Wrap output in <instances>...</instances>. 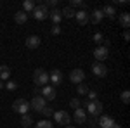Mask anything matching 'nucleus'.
I'll use <instances>...</instances> for the list:
<instances>
[{"label":"nucleus","mask_w":130,"mask_h":128,"mask_svg":"<svg viewBox=\"0 0 130 128\" xmlns=\"http://www.w3.org/2000/svg\"><path fill=\"white\" fill-rule=\"evenodd\" d=\"M82 106H85V113H89L92 118H97L102 113V102L101 100H83Z\"/></svg>","instance_id":"nucleus-1"},{"label":"nucleus","mask_w":130,"mask_h":128,"mask_svg":"<svg viewBox=\"0 0 130 128\" xmlns=\"http://www.w3.org/2000/svg\"><path fill=\"white\" fill-rule=\"evenodd\" d=\"M33 81H35V85L37 87H45V85H49V73L45 71V69H35V73H33Z\"/></svg>","instance_id":"nucleus-2"},{"label":"nucleus","mask_w":130,"mask_h":128,"mask_svg":"<svg viewBox=\"0 0 130 128\" xmlns=\"http://www.w3.org/2000/svg\"><path fill=\"white\" fill-rule=\"evenodd\" d=\"M12 109H14L16 113H19L21 116H23V114H28V111H30V102H28L26 99H16L14 104H12Z\"/></svg>","instance_id":"nucleus-3"},{"label":"nucleus","mask_w":130,"mask_h":128,"mask_svg":"<svg viewBox=\"0 0 130 128\" xmlns=\"http://www.w3.org/2000/svg\"><path fill=\"white\" fill-rule=\"evenodd\" d=\"M31 17L37 21H43L49 17V9L43 5V4H40V5H35V9H33V12H31Z\"/></svg>","instance_id":"nucleus-4"},{"label":"nucleus","mask_w":130,"mask_h":128,"mask_svg":"<svg viewBox=\"0 0 130 128\" xmlns=\"http://www.w3.org/2000/svg\"><path fill=\"white\" fill-rule=\"evenodd\" d=\"M45 106H47V100H45L43 97H40V95H35V97L31 99V102H30V111H37V113H40Z\"/></svg>","instance_id":"nucleus-5"},{"label":"nucleus","mask_w":130,"mask_h":128,"mask_svg":"<svg viewBox=\"0 0 130 128\" xmlns=\"http://www.w3.org/2000/svg\"><path fill=\"white\" fill-rule=\"evenodd\" d=\"M52 116H54V119H56L57 125H70V121H71L70 114H68L66 111H54Z\"/></svg>","instance_id":"nucleus-6"},{"label":"nucleus","mask_w":130,"mask_h":128,"mask_svg":"<svg viewBox=\"0 0 130 128\" xmlns=\"http://www.w3.org/2000/svg\"><path fill=\"white\" fill-rule=\"evenodd\" d=\"M92 73H94L97 78H104V76L108 75V68H106L104 62H94V64H92Z\"/></svg>","instance_id":"nucleus-7"},{"label":"nucleus","mask_w":130,"mask_h":128,"mask_svg":"<svg viewBox=\"0 0 130 128\" xmlns=\"http://www.w3.org/2000/svg\"><path fill=\"white\" fill-rule=\"evenodd\" d=\"M83 80H85V73H83L80 68L71 69V73H70V81H71V83H76V85H80Z\"/></svg>","instance_id":"nucleus-8"},{"label":"nucleus","mask_w":130,"mask_h":128,"mask_svg":"<svg viewBox=\"0 0 130 128\" xmlns=\"http://www.w3.org/2000/svg\"><path fill=\"white\" fill-rule=\"evenodd\" d=\"M49 81L52 83V87H57L62 83V73H61L59 69H52L49 75Z\"/></svg>","instance_id":"nucleus-9"},{"label":"nucleus","mask_w":130,"mask_h":128,"mask_svg":"<svg viewBox=\"0 0 130 128\" xmlns=\"http://www.w3.org/2000/svg\"><path fill=\"white\" fill-rule=\"evenodd\" d=\"M42 97L45 99V100H54L56 99V88L52 87V85H45V87H42Z\"/></svg>","instance_id":"nucleus-10"},{"label":"nucleus","mask_w":130,"mask_h":128,"mask_svg":"<svg viewBox=\"0 0 130 128\" xmlns=\"http://www.w3.org/2000/svg\"><path fill=\"white\" fill-rule=\"evenodd\" d=\"M108 56H109V50L106 49V47H97V49L94 50V57L97 59V62H102V61H106L108 59Z\"/></svg>","instance_id":"nucleus-11"},{"label":"nucleus","mask_w":130,"mask_h":128,"mask_svg":"<svg viewBox=\"0 0 130 128\" xmlns=\"http://www.w3.org/2000/svg\"><path fill=\"white\" fill-rule=\"evenodd\" d=\"M75 19L78 24H87L89 23V12L87 10H76L75 12Z\"/></svg>","instance_id":"nucleus-12"},{"label":"nucleus","mask_w":130,"mask_h":128,"mask_svg":"<svg viewBox=\"0 0 130 128\" xmlns=\"http://www.w3.org/2000/svg\"><path fill=\"white\" fill-rule=\"evenodd\" d=\"M102 19H104V16H102V10L101 9H94L92 14H89V21H92L94 24H99Z\"/></svg>","instance_id":"nucleus-13"},{"label":"nucleus","mask_w":130,"mask_h":128,"mask_svg":"<svg viewBox=\"0 0 130 128\" xmlns=\"http://www.w3.org/2000/svg\"><path fill=\"white\" fill-rule=\"evenodd\" d=\"M115 123H116V121L111 118V116H101L99 121H97V125H99L101 128H111Z\"/></svg>","instance_id":"nucleus-14"},{"label":"nucleus","mask_w":130,"mask_h":128,"mask_svg":"<svg viewBox=\"0 0 130 128\" xmlns=\"http://www.w3.org/2000/svg\"><path fill=\"white\" fill-rule=\"evenodd\" d=\"M101 10H102V16H104V17L115 19V16H116V9H115V5H104Z\"/></svg>","instance_id":"nucleus-15"},{"label":"nucleus","mask_w":130,"mask_h":128,"mask_svg":"<svg viewBox=\"0 0 130 128\" xmlns=\"http://www.w3.org/2000/svg\"><path fill=\"white\" fill-rule=\"evenodd\" d=\"M73 118H75V121H76V123H78V125H82V123H85V121H87V113H85V109H76V111H75V116H73Z\"/></svg>","instance_id":"nucleus-16"},{"label":"nucleus","mask_w":130,"mask_h":128,"mask_svg":"<svg viewBox=\"0 0 130 128\" xmlns=\"http://www.w3.org/2000/svg\"><path fill=\"white\" fill-rule=\"evenodd\" d=\"M40 45V36H37V35H31L26 38V47L28 49H37Z\"/></svg>","instance_id":"nucleus-17"},{"label":"nucleus","mask_w":130,"mask_h":128,"mask_svg":"<svg viewBox=\"0 0 130 128\" xmlns=\"http://www.w3.org/2000/svg\"><path fill=\"white\" fill-rule=\"evenodd\" d=\"M49 17H50V21H52L54 24H59L61 19H62L61 10H59V9H50V10H49Z\"/></svg>","instance_id":"nucleus-18"},{"label":"nucleus","mask_w":130,"mask_h":128,"mask_svg":"<svg viewBox=\"0 0 130 128\" xmlns=\"http://www.w3.org/2000/svg\"><path fill=\"white\" fill-rule=\"evenodd\" d=\"M28 17H30V16H28L24 10H18V12L14 14V21H16L18 24H24V23L28 21Z\"/></svg>","instance_id":"nucleus-19"},{"label":"nucleus","mask_w":130,"mask_h":128,"mask_svg":"<svg viewBox=\"0 0 130 128\" xmlns=\"http://www.w3.org/2000/svg\"><path fill=\"white\" fill-rule=\"evenodd\" d=\"M10 76V68L7 66V64H2L0 66V80L4 81V80H9Z\"/></svg>","instance_id":"nucleus-20"},{"label":"nucleus","mask_w":130,"mask_h":128,"mask_svg":"<svg viewBox=\"0 0 130 128\" xmlns=\"http://www.w3.org/2000/svg\"><path fill=\"white\" fill-rule=\"evenodd\" d=\"M33 125V118H31V114H23L21 116V126L23 128H30Z\"/></svg>","instance_id":"nucleus-21"},{"label":"nucleus","mask_w":130,"mask_h":128,"mask_svg":"<svg viewBox=\"0 0 130 128\" xmlns=\"http://www.w3.org/2000/svg\"><path fill=\"white\" fill-rule=\"evenodd\" d=\"M120 24L125 28V30H128V28H130V14H128V12H123V14L120 16Z\"/></svg>","instance_id":"nucleus-22"},{"label":"nucleus","mask_w":130,"mask_h":128,"mask_svg":"<svg viewBox=\"0 0 130 128\" xmlns=\"http://www.w3.org/2000/svg\"><path fill=\"white\" fill-rule=\"evenodd\" d=\"M35 5H37V4H35L33 0H26V2L23 4V10H24L26 14H31V12H33V9H35Z\"/></svg>","instance_id":"nucleus-23"},{"label":"nucleus","mask_w":130,"mask_h":128,"mask_svg":"<svg viewBox=\"0 0 130 128\" xmlns=\"http://www.w3.org/2000/svg\"><path fill=\"white\" fill-rule=\"evenodd\" d=\"M75 12H76V10L71 9V7H64V9L61 10V16H62V17H68V19H71V17H75Z\"/></svg>","instance_id":"nucleus-24"},{"label":"nucleus","mask_w":130,"mask_h":128,"mask_svg":"<svg viewBox=\"0 0 130 128\" xmlns=\"http://www.w3.org/2000/svg\"><path fill=\"white\" fill-rule=\"evenodd\" d=\"M89 87L85 85V83H80V85H76V92H78V95H87L89 94Z\"/></svg>","instance_id":"nucleus-25"},{"label":"nucleus","mask_w":130,"mask_h":128,"mask_svg":"<svg viewBox=\"0 0 130 128\" xmlns=\"http://www.w3.org/2000/svg\"><path fill=\"white\" fill-rule=\"evenodd\" d=\"M70 107L75 109V111H76V109H80V107H82V100H80L78 97H73V99L70 100Z\"/></svg>","instance_id":"nucleus-26"},{"label":"nucleus","mask_w":130,"mask_h":128,"mask_svg":"<svg viewBox=\"0 0 130 128\" xmlns=\"http://www.w3.org/2000/svg\"><path fill=\"white\" fill-rule=\"evenodd\" d=\"M104 40H106V36H104L102 33H95V35L92 36V42H94V43H99V45L104 43Z\"/></svg>","instance_id":"nucleus-27"},{"label":"nucleus","mask_w":130,"mask_h":128,"mask_svg":"<svg viewBox=\"0 0 130 128\" xmlns=\"http://www.w3.org/2000/svg\"><path fill=\"white\" fill-rule=\"evenodd\" d=\"M35 128H52V123H50L49 119H42V121H38L35 125Z\"/></svg>","instance_id":"nucleus-28"},{"label":"nucleus","mask_w":130,"mask_h":128,"mask_svg":"<svg viewBox=\"0 0 130 128\" xmlns=\"http://www.w3.org/2000/svg\"><path fill=\"white\" fill-rule=\"evenodd\" d=\"M40 113H42V114H43V116H45V118H50V116L54 114V109L50 107V106H45V107L42 109Z\"/></svg>","instance_id":"nucleus-29"},{"label":"nucleus","mask_w":130,"mask_h":128,"mask_svg":"<svg viewBox=\"0 0 130 128\" xmlns=\"http://www.w3.org/2000/svg\"><path fill=\"white\" fill-rule=\"evenodd\" d=\"M120 99H121V102H123V104H128V102H130V92H128V90H125V92H121Z\"/></svg>","instance_id":"nucleus-30"},{"label":"nucleus","mask_w":130,"mask_h":128,"mask_svg":"<svg viewBox=\"0 0 130 128\" xmlns=\"http://www.w3.org/2000/svg\"><path fill=\"white\" fill-rule=\"evenodd\" d=\"M70 7H71V9H75V7H82V10H83L85 4H83L82 0H71V2H70Z\"/></svg>","instance_id":"nucleus-31"},{"label":"nucleus","mask_w":130,"mask_h":128,"mask_svg":"<svg viewBox=\"0 0 130 128\" xmlns=\"http://www.w3.org/2000/svg\"><path fill=\"white\" fill-rule=\"evenodd\" d=\"M4 87L9 90V92H14V90H18V87H19V85H18L16 81H9V83H5Z\"/></svg>","instance_id":"nucleus-32"},{"label":"nucleus","mask_w":130,"mask_h":128,"mask_svg":"<svg viewBox=\"0 0 130 128\" xmlns=\"http://www.w3.org/2000/svg\"><path fill=\"white\" fill-rule=\"evenodd\" d=\"M57 4H59V0H47L43 5H45L47 9H49V7H50V9H56V7H57Z\"/></svg>","instance_id":"nucleus-33"},{"label":"nucleus","mask_w":130,"mask_h":128,"mask_svg":"<svg viewBox=\"0 0 130 128\" xmlns=\"http://www.w3.org/2000/svg\"><path fill=\"white\" fill-rule=\"evenodd\" d=\"M87 100H97V92H95V90H89Z\"/></svg>","instance_id":"nucleus-34"},{"label":"nucleus","mask_w":130,"mask_h":128,"mask_svg":"<svg viewBox=\"0 0 130 128\" xmlns=\"http://www.w3.org/2000/svg\"><path fill=\"white\" fill-rule=\"evenodd\" d=\"M50 33H52V35H59V33H61V28H59V24H54V26L50 28Z\"/></svg>","instance_id":"nucleus-35"},{"label":"nucleus","mask_w":130,"mask_h":128,"mask_svg":"<svg viewBox=\"0 0 130 128\" xmlns=\"http://www.w3.org/2000/svg\"><path fill=\"white\" fill-rule=\"evenodd\" d=\"M123 38L127 40V42L130 40V31H128V30H125V33H123Z\"/></svg>","instance_id":"nucleus-36"},{"label":"nucleus","mask_w":130,"mask_h":128,"mask_svg":"<svg viewBox=\"0 0 130 128\" xmlns=\"http://www.w3.org/2000/svg\"><path fill=\"white\" fill-rule=\"evenodd\" d=\"M111 128H121V126H120V125H116V123H115V125H113Z\"/></svg>","instance_id":"nucleus-37"},{"label":"nucleus","mask_w":130,"mask_h":128,"mask_svg":"<svg viewBox=\"0 0 130 128\" xmlns=\"http://www.w3.org/2000/svg\"><path fill=\"white\" fill-rule=\"evenodd\" d=\"M0 88H4V81L2 80H0Z\"/></svg>","instance_id":"nucleus-38"},{"label":"nucleus","mask_w":130,"mask_h":128,"mask_svg":"<svg viewBox=\"0 0 130 128\" xmlns=\"http://www.w3.org/2000/svg\"><path fill=\"white\" fill-rule=\"evenodd\" d=\"M64 128H75V126H71V125H68V126H64Z\"/></svg>","instance_id":"nucleus-39"}]
</instances>
